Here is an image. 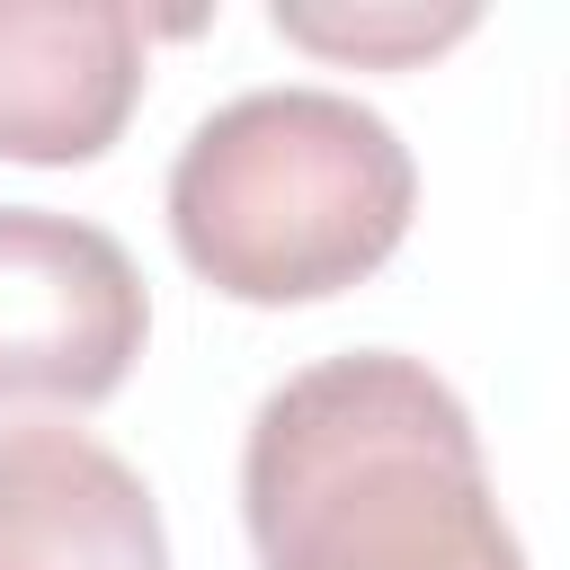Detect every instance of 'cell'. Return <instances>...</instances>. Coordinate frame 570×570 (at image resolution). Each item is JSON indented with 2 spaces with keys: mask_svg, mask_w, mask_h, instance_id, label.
<instances>
[{
  "mask_svg": "<svg viewBox=\"0 0 570 570\" xmlns=\"http://www.w3.org/2000/svg\"><path fill=\"white\" fill-rule=\"evenodd\" d=\"M258 570H525L463 392L401 347L294 365L240 436Z\"/></svg>",
  "mask_w": 570,
  "mask_h": 570,
  "instance_id": "1",
  "label": "cell"
},
{
  "mask_svg": "<svg viewBox=\"0 0 570 570\" xmlns=\"http://www.w3.org/2000/svg\"><path fill=\"white\" fill-rule=\"evenodd\" d=\"M160 214L196 285L249 312H294L365 285L410 240L419 160L365 98L276 80L187 125Z\"/></svg>",
  "mask_w": 570,
  "mask_h": 570,
  "instance_id": "2",
  "label": "cell"
},
{
  "mask_svg": "<svg viewBox=\"0 0 570 570\" xmlns=\"http://www.w3.org/2000/svg\"><path fill=\"white\" fill-rule=\"evenodd\" d=\"M151 338V285L134 249L53 205H0V419H80L125 392Z\"/></svg>",
  "mask_w": 570,
  "mask_h": 570,
  "instance_id": "3",
  "label": "cell"
},
{
  "mask_svg": "<svg viewBox=\"0 0 570 570\" xmlns=\"http://www.w3.org/2000/svg\"><path fill=\"white\" fill-rule=\"evenodd\" d=\"M151 80V18L134 0H0V160H107Z\"/></svg>",
  "mask_w": 570,
  "mask_h": 570,
  "instance_id": "4",
  "label": "cell"
},
{
  "mask_svg": "<svg viewBox=\"0 0 570 570\" xmlns=\"http://www.w3.org/2000/svg\"><path fill=\"white\" fill-rule=\"evenodd\" d=\"M0 570H169L151 481L71 419L0 428Z\"/></svg>",
  "mask_w": 570,
  "mask_h": 570,
  "instance_id": "5",
  "label": "cell"
},
{
  "mask_svg": "<svg viewBox=\"0 0 570 570\" xmlns=\"http://www.w3.org/2000/svg\"><path fill=\"white\" fill-rule=\"evenodd\" d=\"M267 27L294 45V53H321V62H356V71H419L436 62L445 45H463L481 27L472 0L454 9H428V0H356V9H267Z\"/></svg>",
  "mask_w": 570,
  "mask_h": 570,
  "instance_id": "6",
  "label": "cell"
}]
</instances>
